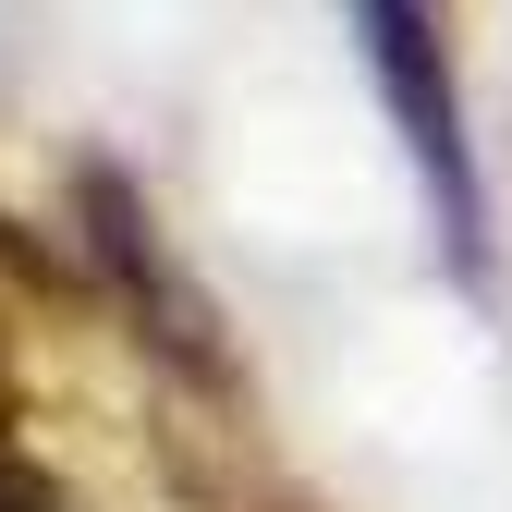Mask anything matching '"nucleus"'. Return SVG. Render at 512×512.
I'll return each mask as SVG.
<instances>
[{
  "label": "nucleus",
  "instance_id": "1",
  "mask_svg": "<svg viewBox=\"0 0 512 512\" xmlns=\"http://www.w3.org/2000/svg\"><path fill=\"white\" fill-rule=\"evenodd\" d=\"M342 37L378 86V122L415 171L427 256L452 269L476 305L500 293V220H488V159H476V110H464V49H452V0H342Z\"/></svg>",
  "mask_w": 512,
  "mask_h": 512
},
{
  "label": "nucleus",
  "instance_id": "2",
  "mask_svg": "<svg viewBox=\"0 0 512 512\" xmlns=\"http://www.w3.org/2000/svg\"><path fill=\"white\" fill-rule=\"evenodd\" d=\"M74 269H86V293L122 317V342L147 354V378H171V391L208 403V415H244L232 317H220V293L171 256L147 183L122 171V159H74Z\"/></svg>",
  "mask_w": 512,
  "mask_h": 512
}]
</instances>
